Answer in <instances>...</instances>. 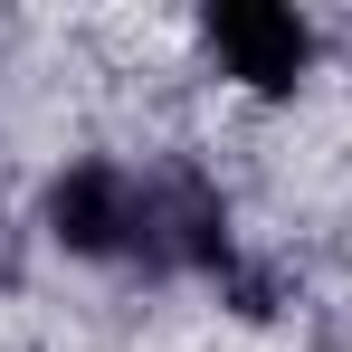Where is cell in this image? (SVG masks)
Masks as SVG:
<instances>
[{
	"label": "cell",
	"instance_id": "obj_1",
	"mask_svg": "<svg viewBox=\"0 0 352 352\" xmlns=\"http://www.w3.org/2000/svg\"><path fill=\"white\" fill-rule=\"evenodd\" d=\"M48 229L76 257H143V238H153V181H133L124 162H76L48 190Z\"/></svg>",
	"mask_w": 352,
	"mask_h": 352
},
{
	"label": "cell",
	"instance_id": "obj_2",
	"mask_svg": "<svg viewBox=\"0 0 352 352\" xmlns=\"http://www.w3.org/2000/svg\"><path fill=\"white\" fill-rule=\"evenodd\" d=\"M210 48H219L229 76L286 96L295 76H305V58H314V29L295 10H276V0H229V10H210Z\"/></svg>",
	"mask_w": 352,
	"mask_h": 352
}]
</instances>
